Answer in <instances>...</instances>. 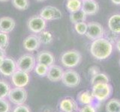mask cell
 <instances>
[{
    "mask_svg": "<svg viewBox=\"0 0 120 112\" xmlns=\"http://www.w3.org/2000/svg\"><path fill=\"white\" fill-rule=\"evenodd\" d=\"M113 50V46L106 37H101V38L92 40L90 45L89 51L93 58L98 61H104L107 59Z\"/></svg>",
    "mask_w": 120,
    "mask_h": 112,
    "instance_id": "1",
    "label": "cell"
},
{
    "mask_svg": "<svg viewBox=\"0 0 120 112\" xmlns=\"http://www.w3.org/2000/svg\"><path fill=\"white\" fill-rule=\"evenodd\" d=\"M92 92L95 100L103 102L110 99L112 93V87L110 83L100 82L92 85Z\"/></svg>",
    "mask_w": 120,
    "mask_h": 112,
    "instance_id": "2",
    "label": "cell"
},
{
    "mask_svg": "<svg viewBox=\"0 0 120 112\" xmlns=\"http://www.w3.org/2000/svg\"><path fill=\"white\" fill-rule=\"evenodd\" d=\"M60 60H61L62 64L64 66L71 69L80 64L82 60V55L79 51L71 49L64 52L62 55Z\"/></svg>",
    "mask_w": 120,
    "mask_h": 112,
    "instance_id": "3",
    "label": "cell"
},
{
    "mask_svg": "<svg viewBox=\"0 0 120 112\" xmlns=\"http://www.w3.org/2000/svg\"><path fill=\"white\" fill-rule=\"evenodd\" d=\"M36 59L32 55L25 54L17 60V70H21L26 73H29L32 71L35 66Z\"/></svg>",
    "mask_w": 120,
    "mask_h": 112,
    "instance_id": "4",
    "label": "cell"
},
{
    "mask_svg": "<svg viewBox=\"0 0 120 112\" xmlns=\"http://www.w3.org/2000/svg\"><path fill=\"white\" fill-rule=\"evenodd\" d=\"M80 81H81L80 76L77 71L73 70L72 69H68L64 71L62 81L66 87L68 88L77 87V86L80 84Z\"/></svg>",
    "mask_w": 120,
    "mask_h": 112,
    "instance_id": "5",
    "label": "cell"
},
{
    "mask_svg": "<svg viewBox=\"0 0 120 112\" xmlns=\"http://www.w3.org/2000/svg\"><path fill=\"white\" fill-rule=\"evenodd\" d=\"M47 26V22L40 16L35 15L30 17L27 22V27L31 32L34 34H40L44 31Z\"/></svg>",
    "mask_w": 120,
    "mask_h": 112,
    "instance_id": "6",
    "label": "cell"
},
{
    "mask_svg": "<svg viewBox=\"0 0 120 112\" xmlns=\"http://www.w3.org/2000/svg\"><path fill=\"white\" fill-rule=\"evenodd\" d=\"M87 25V32H86L85 35L87 37V38L92 40H95L101 38V37H104V29L100 23L96 22H91Z\"/></svg>",
    "mask_w": 120,
    "mask_h": 112,
    "instance_id": "7",
    "label": "cell"
},
{
    "mask_svg": "<svg viewBox=\"0 0 120 112\" xmlns=\"http://www.w3.org/2000/svg\"><path fill=\"white\" fill-rule=\"evenodd\" d=\"M8 98L12 103L17 105H20L24 104L27 99V92L23 88H15L11 89Z\"/></svg>",
    "mask_w": 120,
    "mask_h": 112,
    "instance_id": "8",
    "label": "cell"
},
{
    "mask_svg": "<svg viewBox=\"0 0 120 112\" xmlns=\"http://www.w3.org/2000/svg\"><path fill=\"white\" fill-rule=\"evenodd\" d=\"M39 16L45 21L59 20L62 17V14L57 7L52 6H46L40 11Z\"/></svg>",
    "mask_w": 120,
    "mask_h": 112,
    "instance_id": "9",
    "label": "cell"
},
{
    "mask_svg": "<svg viewBox=\"0 0 120 112\" xmlns=\"http://www.w3.org/2000/svg\"><path fill=\"white\" fill-rule=\"evenodd\" d=\"M30 80L29 73L21 70H16L11 76V81L16 88H24L29 84Z\"/></svg>",
    "mask_w": 120,
    "mask_h": 112,
    "instance_id": "10",
    "label": "cell"
},
{
    "mask_svg": "<svg viewBox=\"0 0 120 112\" xmlns=\"http://www.w3.org/2000/svg\"><path fill=\"white\" fill-rule=\"evenodd\" d=\"M17 70V63L13 58L6 57L0 66V73L4 76H11Z\"/></svg>",
    "mask_w": 120,
    "mask_h": 112,
    "instance_id": "11",
    "label": "cell"
},
{
    "mask_svg": "<svg viewBox=\"0 0 120 112\" xmlns=\"http://www.w3.org/2000/svg\"><path fill=\"white\" fill-rule=\"evenodd\" d=\"M41 44L39 37L36 35H30L26 37L22 43L24 49L29 52L36 51L40 47Z\"/></svg>",
    "mask_w": 120,
    "mask_h": 112,
    "instance_id": "12",
    "label": "cell"
},
{
    "mask_svg": "<svg viewBox=\"0 0 120 112\" xmlns=\"http://www.w3.org/2000/svg\"><path fill=\"white\" fill-rule=\"evenodd\" d=\"M64 70L60 66L53 64L50 66H49L47 78L50 81L52 82H57L60 80L62 81V78L63 76Z\"/></svg>",
    "mask_w": 120,
    "mask_h": 112,
    "instance_id": "13",
    "label": "cell"
},
{
    "mask_svg": "<svg viewBox=\"0 0 120 112\" xmlns=\"http://www.w3.org/2000/svg\"><path fill=\"white\" fill-rule=\"evenodd\" d=\"M36 61L38 63H42L47 66L48 67L54 64L55 58L50 52L49 51H41L38 54L36 57Z\"/></svg>",
    "mask_w": 120,
    "mask_h": 112,
    "instance_id": "14",
    "label": "cell"
},
{
    "mask_svg": "<svg viewBox=\"0 0 120 112\" xmlns=\"http://www.w3.org/2000/svg\"><path fill=\"white\" fill-rule=\"evenodd\" d=\"M98 9V3L95 0H82L81 10L86 14V16L96 14Z\"/></svg>",
    "mask_w": 120,
    "mask_h": 112,
    "instance_id": "15",
    "label": "cell"
},
{
    "mask_svg": "<svg viewBox=\"0 0 120 112\" xmlns=\"http://www.w3.org/2000/svg\"><path fill=\"white\" fill-rule=\"evenodd\" d=\"M59 108L62 112H74L79 109L77 102L71 98H65L60 101Z\"/></svg>",
    "mask_w": 120,
    "mask_h": 112,
    "instance_id": "16",
    "label": "cell"
},
{
    "mask_svg": "<svg viewBox=\"0 0 120 112\" xmlns=\"http://www.w3.org/2000/svg\"><path fill=\"white\" fill-rule=\"evenodd\" d=\"M15 27V21L9 17H3L0 18V32L8 34L12 32Z\"/></svg>",
    "mask_w": 120,
    "mask_h": 112,
    "instance_id": "17",
    "label": "cell"
},
{
    "mask_svg": "<svg viewBox=\"0 0 120 112\" xmlns=\"http://www.w3.org/2000/svg\"><path fill=\"white\" fill-rule=\"evenodd\" d=\"M109 30L116 34H120V14H113L109 18L107 22Z\"/></svg>",
    "mask_w": 120,
    "mask_h": 112,
    "instance_id": "18",
    "label": "cell"
},
{
    "mask_svg": "<svg viewBox=\"0 0 120 112\" xmlns=\"http://www.w3.org/2000/svg\"><path fill=\"white\" fill-rule=\"evenodd\" d=\"M77 100L82 105H92L95 99L92 91H82L78 93Z\"/></svg>",
    "mask_w": 120,
    "mask_h": 112,
    "instance_id": "19",
    "label": "cell"
},
{
    "mask_svg": "<svg viewBox=\"0 0 120 112\" xmlns=\"http://www.w3.org/2000/svg\"><path fill=\"white\" fill-rule=\"evenodd\" d=\"M82 0H66V8L71 13L77 12L82 8Z\"/></svg>",
    "mask_w": 120,
    "mask_h": 112,
    "instance_id": "20",
    "label": "cell"
},
{
    "mask_svg": "<svg viewBox=\"0 0 120 112\" xmlns=\"http://www.w3.org/2000/svg\"><path fill=\"white\" fill-rule=\"evenodd\" d=\"M106 112H119L120 111V101L117 99H111L105 106Z\"/></svg>",
    "mask_w": 120,
    "mask_h": 112,
    "instance_id": "21",
    "label": "cell"
},
{
    "mask_svg": "<svg viewBox=\"0 0 120 112\" xmlns=\"http://www.w3.org/2000/svg\"><path fill=\"white\" fill-rule=\"evenodd\" d=\"M86 17H87L86 14L82 10H80L70 14V21L73 24H76L78 22H85L86 20Z\"/></svg>",
    "mask_w": 120,
    "mask_h": 112,
    "instance_id": "22",
    "label": "cell"
},
{
    "mask_svg": "<svg viewBox=\"0 0 120 112\" xmlns=\"http://www.w3.org/2000/svg\"><path fill=\"white\" fill-rule=\"evenodd\" d=\"M100 82H104V83H110V78L107 74L104 73H99L91 78V84L94 85L95 84L100 83Z\"/></svg>",
    "mask_w": 120,
    "mask_h": 112,
    "instance_id": "23",
    "label": "cell"
},
{
    "mask_svg": "<svg viewBox=\"0 0 120 112\" xmlns=\"http://www.w3.org/2000/svg\"><path fill=\"white\" fill-rule=\"evenodd\" d=\"M38 37L41 43L46 45L51 43L53 40V36H52V33L49 31H43L42 32H41L38 35Z\"/></svg>",
    "mask_w": 120,
    "mask_h": 112,
    "instance_id": "24",
    "label": "cell"
},
{
    "mask_svg": "<svg viewBox=\"0 0 120 112\" xmlns=\"http://www.w3.org/2000/svg\"><path fill=\"white\" fill-rule=\"evenodd\" d=\"M10 91V85L5 81L0 80V99H5L6 96H8Z\"/></svg>",
    "mask_w": 120,
    "mask_h": 112,
    "instance_id": "25",
    "label": "cell"
},
{
    "mask_svg": "<svg viewBox=\"0 0 120 112\" xmlns=\"http://www.w3.org/2000/svg\"><path fill=\"white\" fill-rule=\"evenodd\" d=\"M12 4L17 9L25 10L28 9L29 6V0H12Z\"/></svg>",
    "mask_w": 120,
    "mask_h": 112,
    "instance_id": "26",
    "label": "cell"
},
{
    "mask_svg": "<svg viewBox=\"0 0 120 112\" xmlns=\"http://www.w3.org/2000/svg\"><path fill=\"white\" fill-rule=\"evenodd\" d=\"M49 67L42 63H37L35 66V73L41 77L47 76Z\"/></svg>",
    "mask_w": 120,
    "mask_h": 112,
    "instance_id": "27",
    "label": "cell"
},
{
    "mask_svg": "<svg viewBox=\"0 0 120 112\" xmlns=\"http://www.w3.org/2000/svg\"><path fill=\"white\" fill-rule=\"evenodd\" d=\"M87 28H88V25L85 22H81L74 24L75 31L80 35H85L86 32H87Z\"/></svg>",
    "mask_w": 120,
    "mask_h": 112,
    "instance_id": "28",
    "label": "cell"
},
{
    "mask_svg": "<svg viewBox=\"0 0 120 112\" xmlns=\"http://www.w3.org/2000/svg\"><path fill=\"white\" fill-rule=\"evenodd\" d=\"M9 44V36L6 33L0 32V49L5 50Z\"/></svg>",
    "mask_w": 120,
    "mask_h": 112,
    "instance_id": "29",
    "label": "cell"
},
{
    "mask_svg": "<svg viewBox=\"0 0 120 112\" xmlns=\"http://www.w3.org/2000/svg\"><path fill=\"white\" fill-rule=\"evenodd\" d=\"M11 105L5 99H0V112H9Z\"/></svg>",
    "mask_w": 120,
    "mask_h": 112,
    "instance_id": "30",
    "label": "cell"
},
{
    "mask_svg": "<svg viewBox=\"0 0 120 112\" xmlns=\"http://www.w3.org/2000/svg\"><path fill=\"white\" fill-rule=\"evenodd\" d=\"M79 111L80 112H97V109L93 105H86L82 106Z\"/></svg>",
    "mask_w": 120,
    "mask_h": 112,
    "instance_id": "31",
    "label": "cell"
},
{
    "mask_svg": "<svg viewBox=\"0 0 120 112\" xmlns=\"http://www.w3.org/2000/svg\"><path fill=\"white\" fill-rule=\"evenodd\" d=\"M13 112H30V109L28 106L22 104V105H17L14 109Z\"/></svg>",
    "mask_w": 120,
    "mask_h": 112,
    "instance_id": "32",
    "label": "cell"
},
{
    "mask_svg": "<svg viewBox=\"0 0 120 112\" xmlns=\"http://www.w3.org/2000/svg\"><path fill=\"white\" fill-rule=\"evenodd\" d=\"M100 73V69L96 66H92L89 68V74L91 75V76H95V75Z\"/></svg>",
    "mask_w": 120,
    "mask_h": 112,
    "instance_id": "33",
    "label": "cell"
},
{
    "mask_svg": "<svg viewBox=\"0 0 120 112\" xmlns=\"http://www.w3.org/2000/svg\"><path fill=\"white\" fill-rule=\"evenodd\" d=\"M116 49H117L120 52V39L116 41Z\"/></svg>",
    "mask_w": 120,
    "mask_h": 112,
    "instance_id": "34",
    "label": "cell"
},
{
    "mask_svg": "<svg viewBox=\"0 0 120 112\" xmlns=\"http://www.w3.org/2000/svg\"><path fill=\"white\" fill-rule=\"evenodd\" d=\"M0 57H6L5 50H3L0 49Z\"/></svg>",
    "mask_w": 120,
    "mask_h": 112,
    "instance_id": "35",
    "label": "cell"
},
{
    "mask_svg": "<svg viewBox=\"0 0 120 112\" xmlns=\"http://www.w3.org/2000/svg\"><path fill=\"white\" fill-rule=\"evenodd\" d=\"M111 2L116 5H120V0H111Z\"/></svg>",
    "mask_w": 120,
    "mask_h": 112,
    "instance_id": "36",
    "label": "cell"
},
{
    "mask_svg": "<svg viewBox=\"0 0 120 112\" xmlns=\"http://www.w3.org/2000/svg\"><path fill=\"white\" fill-rule=\"evenodd\" d=\"M8 1V0H0V2H7Z\"/></svg>",
    "mask_w": 120,
    "mask_h": 112,
    "instance_id": "37",
    "label": "cell"
},
{
    "mask_svg": "<svg viewBox=\"0 0 120 112\" xmlns=\"http://www.w3.org/2000/svg\"><path fill=\"white\" fill-rule=\"evenodd\" d=\"M37 1H39V2H42V1H44V0H37Z\"/></svg>",
    "mask_w": 120,
    "mask_h": 112,
    "instance_id": "38",
    "label": "cell"
},
{
    "mask_svg": "<svg viewBox=\"0 0 120 112\" xmlns=\"http://www.w3.org/2000/svg\"><path fill=\"white\" fill-rule=\"evenodd\" d=\"M74 112H80V111H74Z\"/></svg>",
    "mask_w": 120,
    "mask_h": 112,
    "instance_id": "39",
    "label": "cell"
},
{
    "mask_svg": "<svg viewBox=\"0 0 120 112\" xmlns=\"http://www.w3.org/2000/svg\"><path fill=\"white\" fill-rule=\"evenodd\" d=\"M119 65H120V60H119Z\"/></svg>",
    "mask_w": 120,
    "mask_h": 112,
    "instance_id": "40",
    "label": "cell"
},
{
    "mask_svg": "<svg viewBox=\"0 0 120 112\" xmlns=\"http://www.w3.org/2000/svg\"><path fill=\"white\" fill-rule=\"evenodd\" d=\"M60 112H62V111H60Z\"/></svg>",
    "mask_w": 120,
    "mask_h": 112,
    "instance_id": "41",
    "label": "cell"
},
{
    "mask_svg": "<svg viewBox=\"0 0 120 112\" xmlns=\"http://www.w3.org/2000/svg\"><path fill=\"white\" fill-rule=\"evenodd\" d=\"M119 112H120V111H119Z\"/></svg>",
    "mask_w": 120,
    "mask_h": 112,
    "instance_id": "42",
    "label": "cell"
}]
</instances>
